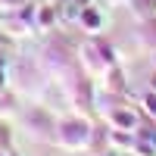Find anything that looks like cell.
<instances>
[{
    "mask_svg": "<svg viewBox=\"0 0 156 156\" xmlns=\"http://www.w3.org/2000/svg\"><path fill=\"white\" fill-rule=\"evenodd\" d=\"M0 87H3V72H0Z\"/></svg>",
    "mask_w": 156,
    "mask_h": 156,
    "instance_id": "obj_5",
    "label": "cell"
},
{
    "mask_svg": "<svg viewBox=\"0 0 156 156\" xmlns=\"http://www.w3.org/2000/svg\"><path fill=\"white\" fill-rule=\"evenodd\" d=\"M81 19H84V25H90V28H97V25H100V16H97L94 9H81Z\"/></svg>",
    "mask_w": 156,
    "mask_h": 156,
    "instance_id": "obj_2",
    "label": "cell"
},
{
    "mask_svg": "<svg viewBox=\"0 0 156 156\" xmlns=\"http://www.w3.org/2000/svg\"><path fill=\"white\" fill-rule=\"evenodd\" d=\"M0 156H9V153H0Z\"/></svg>",
    "mask_w": 156,
    "mask_h": 156,
    "instance_id": "obj_7",
    "label": "cell"
},
{
    "mask_svg": "<svg viewBox=\"0 0 156 156\" xmlns=\"http://www.w3.org/2000/svg\"><path fill=\"white\" fill-rule=\"evenodd\" d=\"M153 90H156V75H153Z\"/></svg>",
    "mask_w": 156,
    "mask_h": 156,
    "instance_id": "obj_6",
    "label": "cell"
},
{
    "mask_svg": "<svg viewBox=\"0 0 156 156\" xmlns=\"http://www.w3.org/2000/svg\"><path fill=\"white\" fill-rule=\"evenodd\" d=\"M115 125L131 128V125H134V115H131V112H115Z\"/></svg>",
    "mask_w": 156,
    "mask_h": 156,
    "instance_id": "obj_3",
    "label": "cell"
},
{
    "mask_svg": "<svg viewBox=\"0 0 156 156\" xmlns=\"http://www.w3.org/2000/svg\"><path fill=\"white\" fill-rule=\"evenodd\" d=\"M147 109H150V112L156 115V97H147Z\"/></svg>",
    "mask_w": 156,
    "mask_h": 156,
    "instance_id": "obj_4",
    "label": "cell"
},
{
    "mask_svg": "<svg viewBox=\"0 0 156 156\" xmlns=\"http://www.w3.org/2000/svg\"><path fill=\"white\" fill-rule=\"evenodd\" d=\"M81 9H84V0H59V12L66 19H78Z\"/></svg>",
    "mask_w": 156,
    "mask_h": 156,
    "instance_id": "obj_1",
    "label": "cell"
}]
</instances>
